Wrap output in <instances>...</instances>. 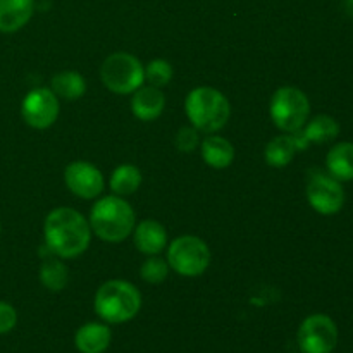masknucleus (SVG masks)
Returning <instances> with one entry per match:
<instances>
[{"label":"nucleus","mask_w":353,"mask_h":353,"mask_svg":"<svg viewBox=\"0 0 353 353\" xmlns=\"http://www.w3.org/2000/svg\"><path fill=\"white\" fill-rule=\"evenodd\" d=\"M45 245L59 259H76L85 254L92 241V228L81 212L59 207L48 212L43 224Z\"/></svg>","instance_id":"obj_1"},{"label":"nucleus","mask_w":353,"mask_h":353,"mask_svg":"<svg viewBox=\"0 0 353 353\" xmlns=\"http://www.w3.org/2000/svg\"><path fill=\"white\" fill-rule=\"evenodd\" d=\"M92 233L107 243H121L133 233L137 226V214L124 196L107 195L93 203L90 210Z\"/></svg>","instance_id":"obj_2"},{"label":"nucleus","mask_w":353,"mask_h":353,"mask_svg":"<svg viewBox=\"0 0 353 353\" xmlns=\"http://www.w3.org/2000/svg\"><path fill=\"white\" fill-rule=\"evenodd\" d=\"M185 112L195 130L214 134L223 130L230 121L231 103L219 90L212 86H199L186 95Z\"/></svg>","instance_id":"obj_3"},{"label":"nucleus","mask_w":353,"mask_h":353,"mask_svg":"<svg viewBox=\"0 0 353 353\" xmlns=\"http://www.w3.org/2000/svg\"><path fill=\"white\" fill-rule=\"evenodd\" d=\"M93 309L107 324L128 323L140 312L141 293L130 281L110 279L97 290Z\"/></svg>","instance_id":"obj_4"},{"label":"nucleus","mask_w":353,"mask_h":353,"mask_svg":"<svg viewBox=\"0 0 353 353\" xmlns=\"http://www.w3.org/2000/svg\"><path fill=\"white\" fill-rule=\"evenodd\" d=\"M100 79L109 92L131 95L145 83V65L128 52H114L100 68Z\"/></svg>","instance_id":"obj_5"},{"label":"nucleus","mask_w":353,"mask_h":353,"mask_svg":"<svg viewBox=\"0 0 353 353\" xmlns=\"http://www.w3.org/2000/svg\"><path fill=\"white\" fill-rule=\"evenodd\" d=\"M269 114L278 130L288 134L295 133L305 126L310 117L309 97L295 86H281L272 95Z\"/></svg>","instance_id":"obj_6"},{"label":"nucleus","mask_w":353,"mask_h":353,"mask_svg":"<svg viewBox=\"0 0 353 353\" xmlns=\"http://www.w3.org/2000/svg\"><path fill=\"white\" fill-rule=\"evenodd\" d=\"M210 248L199 236L185 234L171 241L168 247V264L176 274L183 278H196L209 269Z\"/></svg>","instance_id":"obj_7"},{"label":"nucleus","mask_w":353,"mask_h":353,"mask_svg":"<svg viewBox=\"0 0 353 353\" xmlns=\"http://www.w3.org/2000/svg\"><path fill=\"white\" fill-rule=\"evenodd\" d=\"M296 340L303 353H333L338 345V326L326 314H312L300 324Z\"/></svg>","instance_id":"obj_8"},{"label":"nucleus","mask_w":353,"mask_h":353,"mask_svg":"<svg viewBox=\"0 0 353 353\" xmlns=\"http://www.w3.org/2000/svg\"><path fill=\"white\" fill-rule=\"evenodd\" d=\"M307 200L321 216H334L345 205V190L327 172H314L307 181Z\"/></svg>","instance_id":"obj_9"},{"label":"nucleus","mask_w":353,"mask_h":353,"mask_svg":"<svg viewBox=\"0 0 353 353\" xmlns=\"http://www.w3.org/2000/svg\"><path fill=\"white\" fill-rule=\"evenodd\" d=\"M61 103L50 88H33L21 103V116L28 126L34 130H47L57 121Z\"/></svg>","instance_id":"obj_10"},{"label":"nucleus","mask_w":353,"mask_h":353,"mask_svg":"<svg viewBox=\"0 0 353 353\" xmlns=\"http://www.w3.org/2000/svg\"><path fill=\"white\" fill-rule=\"evenodd\" d=\"M64 183L72 195L83 200L97 199L105 188L102 171L86 161H74L65 168Z\"/></svg>","instance_id":"obj_11"},{"label":"nucleus","mask_w":353,"mask_h":353,"mask_svg":"<svg viewBox=\"0 0 353 353\" xmlns=\"http://www.w3.org/2000/svg\"><path fill=\"white\" fill-rule=\"evenodd\" d=\"M133 243L137 250L147 257L159 255L168 247V231L159 221L145 219L134 226Z\"/></svg>","instance_id":"obj_12"},{"label":"nucleus","mask_w":353,"mask_h":353,"mask_svg":"<svg viewBox=\"0 0 353 353\" xmlns=\"http://www.w3.org/2000/svg\"><path fill=\"white\" fill-rule=\"evenodd\" d=\"M165 107V97L161 88L155 86H140L131 97V110L140 121L150 123L161 117Z\"/></svg>","instance_id":"obj_13"},{"label":"nucleus","mask_w":353,"mask_h":353,"mask_svg":"<svg viewBox=\"0 0 353 353\" xmlns=\"http://www.w3.org/2000/svg\"><path fill=\"white\" fill-rule=\"evenodd\" d=\"M34 0H0V33H16L30 23Z\"/></svg>","instance_id":"obj_14"},{"label":"nucleus","mask_w":353,"mask_h":353,"mask_svg":"<svg viewBox=\"0 0 353 353\" xmlns=\"http://www.w3.org/2000/svg\"><path fill=\"white\" fill-rule=\"evenodd\" d=\"M112 333L107 324L86 323L76 331L74 347L81 353H103L110 347Z\"/></svg>","instance_id":"obj_15"},{"label":"nucleus","mask_w":353,"mask_h":353,"mask_svg":"<svg viewBox=\"0 0 353 353\" xmlns=\"http://www.w3.org/2000/svg\"><path fill=\"white\" fill-rule=\"evenodd\" d=\"M200 152L207 165L214 169H226L234 161V147L230 140L219 134H209L200 141Z\"/></svg>","instance_id":"obj_16"},{"label":"nucleus","mask_w":353,"mask_h":353,"mask_svg":"<svg viewBox=\"0 0 353 353\" xmlns=\"http://www.w3.org/2000/svg\"><path fill=\"white\" fill-rule=\"evenodd\" d=\"M327 174L340 183L353 181V143L341 141L330 148L326 155Z\"/></svg>","instance_id":"obj_17"},{"label":"nucleus","mask_w":353,"mask_h":353,"mask_svg":"<svg viewBox=\"0 0 353 353\" xmlns=\"http://www.w3.org/2000/svg\"><path fill=\"white\" fill-rule=\"evenodd\" d=\"M302 131L310 143H327V141H333L334 138H338L340 123L333 116L319 114V116L307 121Z\"/></svg>","instance_id":"obj_18"},{"label":"nucleus","mask_w":353,"mask_h":353,"mask_svg":"<svg viewBox=\"0 0 353 353\" xmlns=\"http://www.w3.org/2000/svg\"><path fill=\"white\" fill-rule=\"evenodd\" d=\"M296 152L299 150H296L292 134H281V137L272 138L265 145L264 157L268 165H271V168H286L288 164H292Z\"/></svg>","instance_id":"obj_19"},{"label":"nucleus","mask_w":353,"mask_h":353,"mask_svg":"<svg viewBox=\"0 0 353 353\" xmlns=\"http://www.w3.org/2000/svg\"><path fill=\"white\" fill-rule=\"evenodd\" d=\"M52 92L57 99L78 100L86 93V81L76 71H62L52 78Z\"/></svg>","instance_id":"obj_20"},{"label":"nucleus","mask_w":353,"mask_h":353,"mask_svg":"<svg viewBox=\"0 0 353 353\" xmlns=\"http://www.w3.org/2000/svg\"><path fill=\"white\" fill-rule=\"evenodd\" d=\"M141 185V172L137 165L133 164H123L117 165L110 174L109 186L112 190L114 195L128 196L133 195Z\"/></svg>","instance_id":"obj_21"},{"label":"nucleus","mask_w":353,"mask_h":353,"mask_svg":"<svg viewBox=\"0 0 353 353\" xmlns=\"http://www.w3.org/2000/svg\"><path fill=\"white\" fill-rule=\"evenodd\" d=\"M40 281L50 292H61L69 281L68 265L59 257L45 259L40 268Z\"/></svg>","instance_id":"obj_22"},{"label":"nucleus","mask_w":353,"mask_h":353,"mask_svg":"<svg viewBox=\"0 0 353 353\" xmlns=\"http://www.w3.org/2000/svg\"><path fill=\"white\" fill-rule=\"evenodd\" d=\"M172 74H174V69H172L171 62L165 59H154L145 65V81H148V85L155 86V88L169 85Z\"/></svg>","instance_id":"obj_23"},{"label":"nucleus","mask_w":353,"mask_h":353,"mask_svg":"<svg viewBox=\"0 0 353 353\" xmlns=\"http://www.w3.org/2000/svg\"><path fill=\"white\" fill-rule=\"evenodd\" d=\"M169 264L168 261H164L159 255H150L147 261L141 264L140 268V276L145 283L148 285H159V283L165 281L169 274Z\"/></svg>","instance_id":"obj_24"},{"label":"nucleus","mask_w":353,"mask_h":353,"mask_svg":"<svg viewBox=\"0 0 353 353\" xmlns=\"http://www.w3.org/2000/svg\"><path fill=\"white\" fill-rule=\"evenodd\" d=\"M176 147L179 152L190 154L195 148L200 147V131L195 130L193 126H183L181 130L176 133Z\"/></svg>","instance_id":"obj_25"},{"label":"nucleus","mask_w":353,"mask_h":353,"mask_svg":"<svg viewBox=\"0 0 353 353\" xmlns=\"http://www.w3.org/2000/svg\"><path fill=\"white\" fill-rule=\"evenodd\" d=\"M17 324V312L10 303L0 302V334L12 331Z\"/></svg>","instance_id":"obj_26"},{"label":"nucleus","mask_w":353,"mask_h":353,"mask_svg":"<svg viewBox=\"0 0 353 353\" xmlns=\"http://www.w3.org/2000/svg\"><path fill=\"white\" fill-rule=\"evenodd\" d=\"M343 9L348 16L353 17V0H343Z\"/></svg>","instance_id":"obj_27"},{"label":"nucleus","mask_w":353,"mask_h":353,"mask_svg":"<svg viewBox=\"0 0 353 353\" xmlns=\"http://www.w3.org/2000/svg\"><path fill=\"white\" fill-rule=\"evenodd\" d=\"M0 230H2V226H0Z\"/></svg>","instance_id":"obj_28"}]
</instances>
